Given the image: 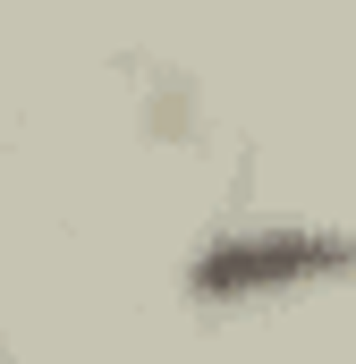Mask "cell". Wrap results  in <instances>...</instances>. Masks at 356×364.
Returning a JSON list of instances; mask_svg holds the SVG:
<instances>
[{
    "label": "cell",
    "instance_id": "1",
    "mask_svg": "<svg viewBox=\"0 0 356 364\" xmlns=\"http://www.w3.org/2000/svg\"><path fill=\"white\" fill-rule=\"evenodd\" d=\"M356 272V237L331 229H263V237H221L212 255H195V296H246V288H280V279H323Z\"/></svg>",
    "mask_w": 356,
    "mask_h": 364
}]
</instances>
